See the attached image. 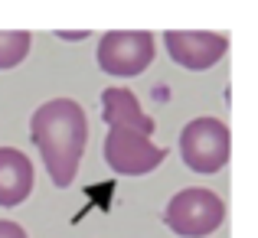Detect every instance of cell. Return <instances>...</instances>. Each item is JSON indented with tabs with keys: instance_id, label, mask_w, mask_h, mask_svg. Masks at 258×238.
<instances>
[{
	"instance_id": "cell-2",
	"label": "cell",
	"mask_w": 258,
	"mask_h": 238,
	"mask_svg": "<svg viewBox=\"0 0 258 238\" xmlns=\"http://www.w3.org/2000/svg\"><path fill=\"white\" fill-rule=\"evenodd\" d=\"M222 219H226L222 199L213 189H200V186L176 193L167 202V212H164L167 228L183 238H203V235L216 232L222 225Z\"/></svg>"
},
{
	"instance_id": "cell-8",
	"label": "cell",
	"mask_w": 258,
	"mask_h": 238,
	"mask_svg": "<svg viewBox=\"0 0 258 238\" xmlns=\"http://www.w3.org/2000/svg\"><path fill=\"white\" fill-rule=\"evenodd\" d=\"M101 118L108 127H134V131L154 134V118L141 111V101L127 88H105L101 95Z\"/></svg>"
},
{
	"instance_id": "cell-10",
	"label": "cell",
	"mask_w": 258,
	"mask_h": 238,
	"mask_svg": "<svg viewBox=\"0 0 258 238\" xmlns=\"http://www.w3.org/2000/svg\"><path fill=\"white\" fill-rule=\"evenodd\" d=\"M0 238H26V232L17 225V222H0Z\"/></svg>"
},
{
	"instance_id": "cell-6",
	"label": "cell",
	"mask_w": 258,
	"mask_h": 238,
	"mask_svg": "<svg viewBox=\"0 0 258 238\" xmlns=\"http://www.w3.org/2000/svg\"><path fill=\"white\" fill-rule=\"evenodd\" d=\"M164 46L170 52L173 62H180L183 69H209L216 65L229 49V39L222 33H183L170 30L164 33Z\"/></svg>"
},
{
	"instance_id": "cell-7",
	"label": "cell",
	"mask_w": 258,
	"mask_h": 238,
	"mask_svg": "<svg viewBox=\"0 0 258 238\" xmlns=\"http://www.w3.org/2000/svg\"><path fill=\"white\" fill-rule=\"evenodd\" d=\"M33 193V163L17 147H0V206H20Z\"/></svg>"
},
{
	"instance_id": "cell-5",
	"label": "cell",
	"mask_w": 258,
	"mask_h": 238,
	"mask_svg": "<svg viewBox=\"0 0 258 238\" xmlns=\"http://www.w3.org/2000/svg\"><path fill=\"white\" fill-rule=\"evenodd\" d=\"M154 59V36L144 30L105 33L98 43V65L108 75H141Z\"/></svg>"
},
{
	"instance_id": "cell-3",
	"label": "cell",
	"mask_w": 258,
	"mask_h": 238,
	"mask_svg": "<svg viewBox=\"0 0 258 238\" xmlns=\"http://www.w3.org/2000/svg\"><path fill=\"white\" fill-rule=\"evenodd\" d=\"M180 153L193 173H219L229 163V127L219 118H196L180 134Z\"/></svg>"
},
{
	"instance_id": "cell-4",
	"label": "cell",
	"mask_w": 258,
	"mask_h": 238,
	"mask_svg": "<svg viewBox=\"0 0 258 238\" xmlns=\"http://www.w3.org/2000/svg\"><path fill=\"white\" fill-rule=\"evenodd\" d=\"M167 160V150L151 140V134L134 127H108L105 163L121 176H144Z\"/></svg>"
},
{
	"instance_id": "cell-9",
	"label": "cell",
	"mask_w": 258,
	"mask_h": 238,
	"mask_svg": "<svg viewBox=\"0 0 258 238\" xmlns=\"http://www.w3.org/2000/svg\"><path fill=\"white\" fill-rule=\"evenodd\" d=\"M30 43H33V36L23 30L0 33V69H13V65L23 62L26 52H30Z\"/></svg>"
},
{
	"instance_id": "cell-1",
	"label": "cell",
	"mask_w": 258,
	"mask_h": 238,
	"mask_svg": "<svg viewBox=\"0 0 258 238\" xmlns=\"http://www.w3.org/2000/svg\"><path fill=\"white\" fill-rule=\"evenodd\" d=\"M33 144L39 147L46 163V173L56 186H69L79 173L85 144H88V121L79 101L52 98L43 108H36L30 118Z\"/></svg>"
}]
</instances>
